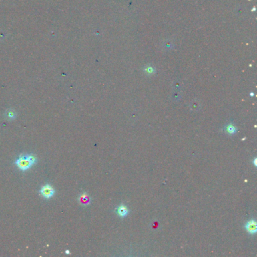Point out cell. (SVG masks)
<instances>
[{"mask_svg": "<svg viewBox=\"0 0 257 257\" xmlns=\"http://www.w3.org/2000/svg\"><path fill=\"white\" fill-rule=\"evenodd\" d=\"M36 162H37V159L34 155H24L19 157L15 161V164L21 170L26 171L29 170L32 166L36 164Z\"/></svg>", "mask_w": 257, "mask_h": 257, "instance_id": "1", "label": "cell"}, {"mask_svg": "<svg viewBox=\"0 0 257 257\" xmlns=\"http://www.w3.org/2000/svg\"><path fill=\"white\" fill-rule=\"evenodd\" d=\"M55 189H54V188H53L51 185H48V184L42 186V188H41V189L39 190V193L41 194V195H42L44 198L47 199L51 198L55 194Z\"/></svg>", "mask_w": 257, "mask_h": 257, "instance_id": "2", "label": "cell"}, {"mask_svg": "<svg viewBox=\"0 0 257 257\" xmlns=\"http://www.w3.org/2000/svg\"><path fill=\"white\" fill-rule=\"evenodd\" d=\"M245 228L250 234H256L257 231L256 222L255 220H250L245 225Z\"/></svg>", "mask_w": 257, "mask_h": 257, "instance_id": "3", "label": "cell"}, {"mask_svg": "<svg viewBox=\"0 0 257 257\" xmlns=\"http://www.w3.org/2000/svg\"><path fill=\"white\" fill-rule=\"evenodd\" d=\"M128 213H129L128 208L126 207L125 204L119 205V206L117 207V209H116V213H117L119 216H121V217H125V216H126L128 214Z\"/></svg>", "mask_w": 257, "mask_h": 257, "instance_id": "4", "label": "cell"}, {"mask_svg": "<svg viewBox=\"0 0 257 257\" xmlns=\"http://www.w3.org/2000/svg\"><path fill=\"white\" fill-rule=\"evenodd\" d=\"M226 130L228 134H234L237 132L238 129H237V128L234 125L229 124V125H228L226 127Z\"/></svg>", "mask_w": 257, "mask_h": 257, "instance_id": "5", "label": "cell"}, {"mask_svg": "<svg viewBox=\"0 0 257 257\" xmlns=\"http://www.w3.org/2000/svg\"><path fill=\"white\" fill-rule=\"evenodd\" d=\"M6 115L9 119H15V118H16V113L14 110H12V109H9V110L7 111Z\"/></svg>", "mask_w": 257, "mask_h": 257, "instance_id": "6", "label": "cell"}, {"mask_svg": "<svg viewBox=\"0 0 257 257\" xmlns=\"http://www.w3.org/2000/svg\"><path fill=\"white\" fill-rule=\"evenodd\" d=\"M66 253H67V254H69V250H66Z\"/></svg>", "mask_w": 257, "mask_h": 257, "instance_id": "7", "label": "cell"}]
</instances>
